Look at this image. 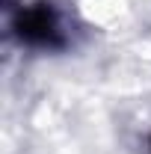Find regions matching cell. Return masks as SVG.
<instances>
[{
    "label": "cell",
    "instance_id": "1",
    "mask_svg": "<svg viewBox=\"0 0 151 154\" xmlns=\"http://www.w3.org/2000/svg\"><path fill=\"white\" fill-rule=\"evenodd\" d=\"M12 30L21 42H27L33 48H62L65 45L57 12H54L51 3H33V6L21 9Z\"/></svg>",
    "mask_w": 151,
    "mask_h": 154
}]
</instances>
